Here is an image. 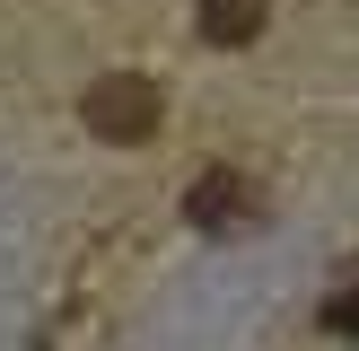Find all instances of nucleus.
Listing matches in <instances>:
<instances>
[{
    "label": "nucleus",
    "mask_w": 359,
    "mask_h": 351,
    "mask_svg": "<svg viewBox=\"0 0 359 351\" xmlns=\"http://www.w3.org/2000/svg\"><path fill=\"white\" fill-rule=\"evenodd\" d=\"M79 114H88V132L97 140H114V150H140V140L158 132V79H140V70H105V79H88V97H79Z\"/></svg>",
    "instance_id": "nucleus-1"
},
{
    "label": "nucleus",
    "mask_w": 359,
    "mask_h": 351,
    "mask_svg": "<svg viewBox=\"0 0 359 351\" xmlns=\"http://www.w3.org/2000/svg\"><path fill=\"white\" fill-rule=\"evenodd\" d=\"M184 220H193V228H210V237H228V228H245V220H255V185H245L237 167L193 176V185H184Z\"/></svg>",
    "instance_id": "nucleus-2"
},
{
    "label": "nucleus",
    "mask_w": 359,
    "mask_h": 351,
    "mask_svg": "<svg viewBox=\"0 0 359 351\" xmlns=\"http://www.w3.org/2000/svg\"><path fill=\"white\" fill-rule=\"evenodd\" d=\"M193 9H202L210 44H255L263 35V0H193Z\"/></svg>",
    "instance_id": "nucleus-3"
},
{
    "label": "nucleus",
    "mask_w": 359,
    "mask_h": 351,
    "mask_svg": "<svg viewBox=\"0 0 359 351\" xmlns=\"http://www.w3.org/2000/svg\"><path fill=\"white\" fill-rule=\"evenodd\" d=\"M325 325H333V333H359V272L342 281V298H333V307H325Z\"/></svg>",
    "instance_id": "nucleus-4"
}]
</instances>
